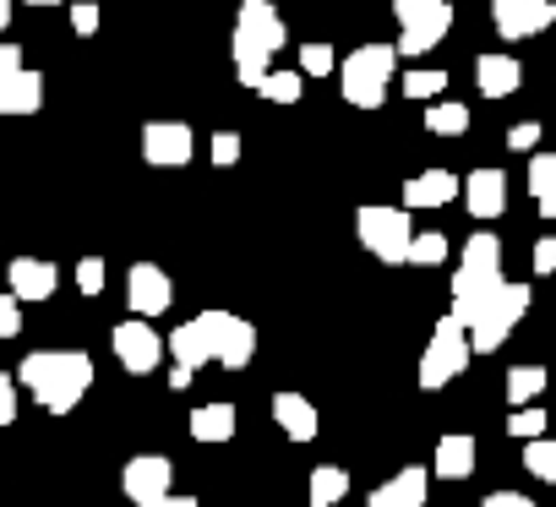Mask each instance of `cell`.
I'll use <instances>...</instances> for the list:
<instances>
[{"instance_id":"6da1fadb","label":"cell","mask_w":556,"mask_h":507,"mask_svg":"<svg viewBox=\"0 0 556 507\" xmlns=\"http://www.w3.org/2000/svg\"><path fill=\"white\" fill-rule=\"evenodd\" d=\"M17 382L50 409V415H72L88 388H93V360L83 350H34L17 366Z\"/></svg>"},{"instance_id":"7a4b0ae2","label":"cell","mask_w":556,"mask_h":507,"mask_svg":"<svg viewBox=\"0 0 556 507\" xmlns=\"http://www.w3.org/2000/svg\"><path fill=\"white\" fill-rule=\"evenodd\" d=\"M285 17L273 12V0H240L235 12V34H229V55H235V77L240 88H262V77L273 72V55L285 50Z\"/></svg>"},{"instance_id":"3957f363","label":"cell","mask_w":556,"mask_h":507,"mask_svg":"<svg viewBox=\"0 0 556 507\" xmlns=\"http://www.w3.org/2000/svg\"><path fill=\"white\" fill-rule=\"evenodd\" d=\"M496 290H502V240L491 229H480V235L464 240V257H458V274H453V317L469 322Z\"/></svg>"},{"instance_id":"277c9868","label":"cell","mask_w":556,"mask_h":507,"mask_svg":"<svg viewBox=\"0 0 556 507\" xmlns=\"http://www.w3.org/2000/svg\"><path fill=\"white\" fill-rule=\"evenodd\" d=\"M393 66H399V50L393 45H361L339 61V88L355 110H382L388 88H393Z\"/></svg>"},{"instance_id":"5b68a950","label":"cell","mask_w":556,"mask_h":507,"mask_svg":"<svg viewBox=\"0 0 556 507\" xmlns=\"http://www.w3.org/2000/svg\"><path fill=\"white\" fill-rule=\"evenodd\" d=\"M393 17H399V55H426L453 34V0H388Z\"/></svg>"},{"instance_id":"8992f818","label":"cell","mask_w":556,"mask_h":507,"mask_svg":"<svg viewBox=\"0 0 556 507\" xmlns=\"http://www.w3.org/2000/svg\"><path fill=\"white\" fill-rule=\"evenodd\" d=\"M529 301H534V290H529V284H507V279H502V290H496V295H491V301H485L469 322H464V328H469V350H475V355L502 350V339L523 322Z\"/></svg>"},{"instance_id":"52a82bcc","label":"cell","mask_w":556,"mask_h":507,"mask_svg":"<svg viewBox=\"0 0 556 507\" xmlns=\"http://www.w3.org/2000/svg\"><path fill=\"white\" fill-rule=\"evenodd\" d=\"M355 235L371 257H382L388 268L409 263V240H415V224H409V207H382V202H366L355 213Z\"/></svg>"},{"instance_id":"ba28073f","label":"cell","mask_w":556,"mask_h":507,"mask_svg":"<svg viewBox=\"0 0 556 507\" xmlns=\"http://www.w3.org/2000/svg\"><path fill=\"white\" fill-rule=\"evenodd\" d=\"M469 328L447 312L442 322H437V333H431V344H426V355H420V388L426 393H437V388H447L464 366H469Z\"/></svg>"},{"instance_id":"9c48e42d","label":"cell","mask_w":556,"mask_h":507,"mask_svg":"<svg viewBox=\"0 0 556 507\" xmlns=\"http://www.w3.org/2000/svg\"><path fill=\"white\" fill-rule=\"evenodd\" d=\"M197 328H202L207 355H213L218 366H229V371L251 366V355H256V328H251L245 317H235V312H202Z\"/></svg>"},{"instance_id":"30bf717a","label":"cell","mask_w":556,"mask_h":507,"mask_svg":"<svg viewBox=\"0 0 556 507\" xmlns=\"http://www.w3.org/2000/svg\"><path fill=\"white\" fill-rule=\"evenodd\" d=\"M142 159L153 169H186L197 159V131L186 121H148L142 126Z\"/></svg>"},{"instance_id":"8fae6325","label":"cell","mask_w":556,"mask_h":507,"mask_svg":"<svg viewBox=\"0 0 556 507\" xmlns=\"http://www.w3.org/2000/svg\"><path fill=\"white\" fill-rule=\"evenodd\" d=\"M110 344H115V360H121L131 377H148V371H159V360H164V339H159V328H148V317L115 322Z\"/></svg>"},{"instance_id":"7c38bea8","label":"cell","mask_w":556,"mask_h":507,"mask_svg":"<svg viewBox=\"0 0 556 507\" xmlns=\"http://www.w3.org/2000/svg\"><path fill=\"white\" fill-rule=\"evenodd\" d=\"M491 23L507 45H518V39H540L556 23V7L551 0H491Z\"/></svg>"},{"instance_id":"4fadbf2b","label":"cell","mask_w":556,"mask_h":507,"mask_svg":"<svg viewBox=\"0 0 556 507\" xmlns=\"http://www.w3.org/2000/svg\"><path fill=\"white\" fill-rule=\"evenodd\" d=\"M121 485H126V496H131L137 507H159V502L169 496V485H175V469H169L164 453H137V458L126 464Z\"/></svg>"},{"instance_id":"5bb4252c","label":"cell","mask_w":556,"mask_h":507,"mask_svg":"<svg viewBox=\"0 0 556 507\" xmlns=\"http://www.w3.org/2000/svg\"><path fill=\"white\" fill-rule=\"evenodd\" d=\"M126 301H131V312L137 317H164L169 306H175V284H169V274L159 268V263H137L131 274H126Z\"/></svg>"},{"instance_id":"9a60e30c","label":"cell","mask_w":556,"mask_h":507,"mask_svg":"<svg viewBox=\"0 0 556 507\" xmlns=\"http://www.w3.org/2000/svg\"><path fill=\"white\" fill-rule=\"evenodd\" d=\"M7 284H12V295L28 306V301H50L55 290H61V268L55 263H45V257H12L7 263Z\"/></svg>"},{"instance_id":"2e32d148","label":"cell","mask_w":556,"mask_h":507,"mask_svg":"<svg viewBox=\"0 0 556 507\" xmlns=\"http://www.w3.org/2000/svg\"><path fill=\"white\" fill-rule=\"evenodd\" d=\"M45 110V77L34 66L7 72L0 66V115H39Z\"/></svg>"},{"instance_id":"e0dca14e","label":"cell","mask_w":556,"mask_h":507,"mask_svg":"<svg viewBox=\"0 0 556 507\" xmlns=\"http://www.w3.org/2000/svg\"><path fill=\"white\" fill-rule=\"evenodd\" d=\"M464 207H469V218H502V207H507V175L502 169H469V180H464Z\"/></svg>"},{"instance_id":"ac0fdd59","label":"cell","mask_w":556,"mask_h":507,"mask_svg":"<svg viewBox=\"0 0 556 507\" xmlns=\"http://www.w3.org/2000/svg\"><path fill=\"white\" fill-rule=\"evenodd\" d=\"M273 420H278V431H285L290 442H317V431H323L317 404L301 398V393H273Z\"/></svg>"},{"instance_id":"d6986e66","label":"cell","mask_w":556,"mask_h":507,"mask_svg":"<svg viewBox=\"0 0 556 507\" xmlns=\"http://www.w3.org/2000/svg\"><path fill=\"white\" fill-rule=\"evenodd\" d=\"M426 496H431V474H426L420 464H409V469H399L388 485H377L366 507H426Z\"/></svg>"},{"instance_id":"ffe728a7","label":"cell","mask_w":556,"mask_h":507,"mask_svg":"<svg viewBox=\"0 0 556 507\" xmlns=\"http://www.w3.org/2000/svg\"><path fill=\"white\" fill-rule=\"evenodd\" d=\"M458 191H464V180L453 169H426V175L404 180V207H447V202H458Z\"/></svg>"},{"instance_id":"44dd1931","label":"cell","mask_w":556,"mask_h":507,"mask_svg":"<svg viewBox=\"0 0 556 507\" xmlns=\"http://www.w3.org/2000/svg\"><path fill=\"white\" fill-rule=\"evenodd\" d=\"M475 83H480V93H485V99H507V93H518V88H523V66H518L513 55L491 50V55H480V61H475Z\"/></svg>"},{"instance_id":"7402d4cb","label":"cell","mask_w":556,"mask_h":507,"mask_svg":"<svg viewBox=\"0 0 556 507\" xmlns=\"http://www.w3.org/2000/svg\"><path fill=\"white\" fill-rule=\"evenodd\" d=\"M431 474H437V480H469V474H475V436H464V431H447V436L437 442Z\"/></svg>"},{"instance_id":"603a6c76","label":"cell","mask_w":556,"mask_h":507,"mask_svg":"<svg viewBox=\"0 0 556 507\" xmlns=\"http://www.w3.org/2000/svg\"><path fill=\"white\" fill-rule=\"evenodd\" d=\"M235 426H240V420H235V404H224V398L191 409V436H197V442H229Z\"/></svg>"},{"instance_id":"cb8c5ba5","label":"cell","mask_w":556,"mask_h":507,"mask_svg":"<svg viewBox=\"0 0 556 507\" xmlns=\"http://www.w3.org/2000/svg\"><path fill=\"white\" fill-rule=\"evenodd\" d=\"M529 191H534L540 218L556 224V153H534L529 159Z\"/></svg>"},{"instance_id":"d4e9b609","label":"cell","mask_w":556,"mask_h":507,"mask_svg":"<svg viewBox=\"0 0 556 507\" xmlns=\"http://www.w3.org/2000/svg\"><path fill=\"white\" fill-rule=\"evenodd\" d=\"M344 496H350V469L317 464V469H312V507H339Z\"/></svg>"},{"instance_id":"484cf974","label":"cell","mask_w":556,"mask_h":507,"mask_svg":"<svg viewBox=\"0 0 556 507\" xmlns=\"http://www.w3.org/2000/svg\"><path fill=\"white\" fill-rule=\"evenodd\" d=\"M426 131H431V137H464V131H469V104L437 99V104L426 110Z\"/></svg>"},{"instance_id":"4316f807","label":"cell","mask_w":556,"mask_h":507,"mask_svg":"<svg viewBox=\"0 0 556 507\" xmlns=\"http://www.w3.org/2000/svg\"><path fill=\"white\" fill-rule=\"evenodd\" d=\"M540 393H545V366H513V371H507V404H513V409L534 404Z\"/></svg>"},{"instance_id":"83f0119b","label":"cell","mask_w":556,"mask_h":507,"mask_svg":"<svg viewBox=\"0 0 556 507\" xmlns=\"http://www.w3.org/2000/svg\"><path fill=\"white\" fill-rule=\"evenodd\" d=\"M256 93H262L267 104H301V93H306V77H301V72H267Z\"/></svg>"},{"instance_id":"f1b7e54d","label":"cell","mask_w":556,"mask_h":507,"mask_svg":"<svg viewBox=\"0 0 556 507\" xmlns=\"http://www.w3.org/2000/svg\"><path fill=\"white\" fill-rule=\"evenodd\" d=\"M523 469H529L534 480L556 485V442H551V436H534V442H523Z\"/></svg>"},{"instance_id":"f546056e","label":"cell","mask_w":556,"mask_h":507,"mask_svg":"<svg viewBox=\"0 0 556 507\" xmlns=\"http://www.w3.org/2000/svg\"><path fill=\"white\" fill-rule=\"evenodd\" d=\"M409 263H415V268H437V263H447V235H437V229L415 235V240H409Z\"/></svg>"},{"instance_id":"4dcf8cb0","label":"cell","mask_w":556,"mask_h":507,"mask_svg":"<svg viewBox=\"0 0 556 507\" xmlns=\"http://www.w3.org/2000/svg\"><path fill=\"white\" fill-rule=\"evenodd\" d=\"M447 88V72H437V66H415V72H404V99H437Z\"/></svg>"},{"instance_id":"1f68e13d","label":"cell","mask_w":556,"mask_h":507,"mask_svg":"<svg viewBox=\"0 0 556 507\" xmlns=\"http://www.w3.org/2000/svg\"><path fill=\"white\" fill-rule=\"evenodd\" d=\"M507 436H518V442H534V436H545V409H540V404H523V409H513V415H507Z\"/></svg>"},{"instance_id":"d6a6232c","label":"cell","mask_w":556,"mask_h":507,"mask_svg":"<svg viewBox=\"0 0 556 507\" xmlns=\"http://www.w3.org/2000/svg\"><path fill=\"white\" fill-rule=\"evenodd\" d=\"M333 72H339L333 45H301V77H333Z\"/></svg>"},{"instance_id":"836d02e7","label":"cell","mask_w":556,"mask_h":507,"mask_svg":"<svg viewBox=\"0 0 556 507\" xmlns=\"http://www.w3.org/2000/svg\"><path fill=\"white\" fill-rule=\"evenodd\" d=\"M207 159H213L218 169H235V164H240V137H235V131H213Z\"/></svg>"},{"instance_id":"e575fe53","label":"cell","mask_w":556,"mask_h":507,"mask_svg":"<svg viewBox=\"0 0 556 507\" xmlns=\"http://www.w3.org/2000/svg\"><path fill=\"white\" fill-rule=\"evenodd\" d=\"M77 290L83 295H104V257H83L77 263Z\"/></svg>"},{"instance_id":"d590c367","label":"cell","mask_w":556,"mask_h":507,"mask_svg":"<svg viewBox=\"0 0 556 507\" xmlns=\"http://www.w3.org/2000/svg\"><path fill=\"white\" fill-rule=\"evenodd\" d=\"M23 333V301L7 290V295H0V339H17Z\"/></svg>"},{"instance_id":"8d00e7d4","label":"cell","mask_w":556,"mask_h":507,"mask_svg":"<svg viewBox=\"0 0 556 507\" xmlns=\"http://www.w3.org/2000/svg\"><path fill=\"white\" fill-rule=\"evenodd\" d=\"M529 263H534V274H540V279H545V274H556V235H540V240H534Z\"/></svg>"},{"instance_id":"74e56055","label":"cell","mask_w":556,"mask_h":507,"mask_svg":"<svg viewBox=\"0 0 556 507\" xmlns=\"http://www.w3.org/2000/svg\"><path fill=\"white\" fill-rule=\"evenodd\" d=\"M72 28H77V39L99 34V7H93V0H77V7H72Z\"/></svg>"},{"instance_id":"f35d334b","label":"cell","mask_w":556,"mask_h":507,"mask_svg":"<svg viewBox=\"0 0 556 507\" xmlns=\"http://www.w3.org/2000/svg\"><path fill=\"white\" fill-rule=\"evenodd\" d=\"M534 142H540V121H518V126L507 131V148H513V153H529Z\"/></svg>"},{"instance_id":"ab89813d","label":"cell","mask_w":556,"mask_h":507,"mask_svg":"<svg viewBox=\"0 0 556 507\" xmlns=\"http://www.w3.org/2000/svg\"><path fill=\"white\" fill-rule=\"evenodd\" d=\"M17 420V382L0 371V426H12Z\"/></svg>"},{"instance_id":"60d3db41","label":"cell","mask_w":556,"mask_h":507,"mask_svg":"<svg viewBox=\"0 0 556 507\" xmlns=\"http://www.w3.org/2000/svg\"><path fill=\"white\" fill-rule=\"evenodd\" d=\"M480 507H540V502H529L523 491H491Z\"/></svg>"},{"instance_id":"b9f144b4","label":"cell","mask_w":556,"mask_h":507,"mask_svg":"<svg viewBox=\"0 0 556 507\" xmlns=\"http://www.w3.org/2000/svg\"><path fill=\"white\" fill-rule=\"evenodd\" d=\"M0 66L17 72V66H23V45H0Z\"/></svg>"},{"instance_id":"7bdbcfd3","label":"cell","mask_w":556,"mask_h":507,"mask_svg":"<svg viewBox=\"0 0 556 507\" xmlns=\"http://www.w3.org/2000/svg\"><path fill=\"white\" fill-rule=\"evenodd\" d=\"M169 388H191V366H175L169 371Z\"/></svg>"},{"instance_id":"ee69618b","label":"cell","mask_w":556,"mask_h":507,"mask_svg":"<svg viewBox=\"0 0 556 507\" xmlns=\"http://www.w3.org/2000/svg\"><path fill=\"white\" fill-rule=\"evenodd\" d=\"M159 507H197V496H175V491H169V496H164Z\"/></svg>"},{"instance_id":"f6af8a7d","label":"cell","mask_w":556,"mask_h":507,"mask_svg":"<svg viewBox=\"0 0 556 507\" xmlns=\"http://www.w3.org/2000/svg\"><path fill=\"white\" fill-rule=\"evenodd\" d=\"M12 23V0H0V28H7Z\"/></svg>"},{"instance_id":"bcb514c9","label":"cell","mask_w":556,"mask_h":507,"mask_svg":"<svg viewBox=\"0 0 556 507\" xmlns=\"http://www.w3.org/2000/svg\"><path fill=\"white\" fill-rule=\"evenodd\" d=\"M28 7H66V0H28Z\"/></svg>"}]
</instances>
